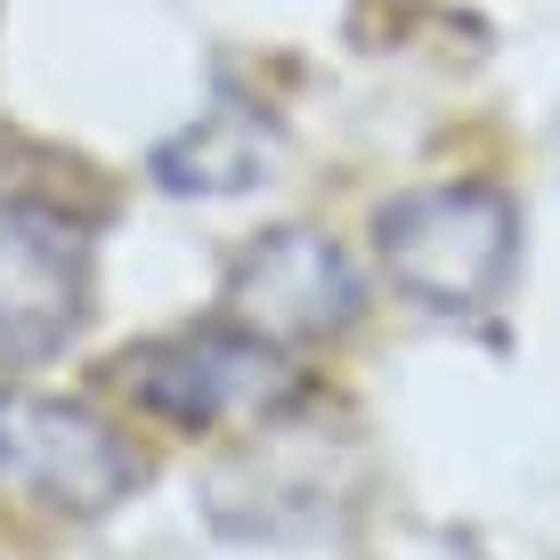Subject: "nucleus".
<instances>
[{
    "instance_id": "nucleus-1",
    "label": "nucleus",
    "mask_w": 560,
    "mask_h": 560,
    "mask_svg": "<svg viewBox=\"0 0 560 560\" xmlns=\"http://www.w3.org/2000/svg\"><path fill=\"white\" fill-rule=\"evenodd\" d=\"M106 382L163 431H268V422L308 407V374L284 350L236 334V325H187V334H154L139 350L106 365Z\"/></svg>"
},
{
    "instance_id": "nucleus-2",
    "label": "nucleus",
    "mask_w": 560,
    "mask_h": 560,
    "mask_svg": "<svg viewBox=\"0 0 560 560\" xmlns=\"http://www.w3.org/2000/svg\"><path fill=\"white\" fill-rule=\"evenodd\" d=\"M374 260L415 308L471 317L512 284L520 260V211L488 179H439L407 187L374 211Z\"/></svg>"
},
{
    "instance_id": "nucleus-3",
    "label": "nucleus",
    "mask_w": 560,
    "mask_h": 560,
    "mask_svg": "<svg viewBox=\"0 0 560 560\" xmlns=\"http://www.w3.org/2000/svg\"><path fill=\"white\" fill-rule=\"evenodd\" d=\"M220 317L236 334L268 341V350H325L365 317V277L358 260L341 253L325 228H268L260 244H244L236 268H228Z\"/></svg>"
},
{
    "instance_id": "nucleus-4",
    "label": "nucleus",
    "mask_w": 560,
    "mask_h": 560,
    "mask_svg": "<svg viewBox=\"0 0 560 560\" xmlns=\"http://www.w3.org/2000/svg\"><path fill=\"white\" fill-rule=\"evenodd\" d=\"M0 488H16L57 520H106L139 488V455L114 422H98L73 398L0 390Z\"/></svg>"
},
{
    "instance_id": "nucleus-5",
    "label": "nucleus",
    "mask_w": 560,
    "mask_h": 560,
    "mask_svg": "<svg viewBox=\"0 0 560 560\" xmlns=\"http://www.w3.org/2000/svg\"><path fill=\"white\" fill-rule=\"evenodd\" d=\"M90 317V236L49 203H0V374L57 358Z\"/></svg>"
},
{
    "instance_id": "nucleus-6",
    "label": "nucleus",
    "mask_w": 560,
    "mask_h": 560,
    "mask_svg": "<svg viewBox=\"0 0 560 560\" xmlns=\"http://www.w3.org/2000/svg\"><path fill=\"white\" fill-rule=\"evenodd\" d=\"M277 163H284L277 114H260L244 98H220V106H203L187 130H171V139L147 154V179L163 187V196L220 203V196H253V187H268Z\"/></svg>"
}]
</instances>
